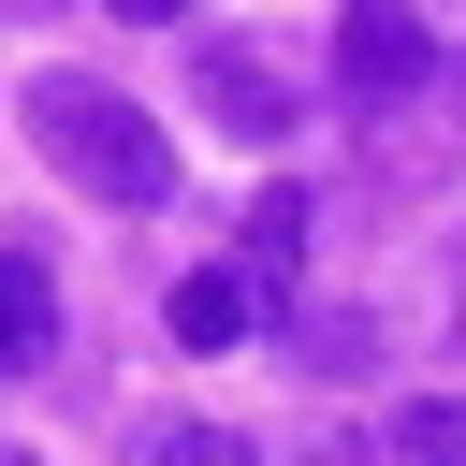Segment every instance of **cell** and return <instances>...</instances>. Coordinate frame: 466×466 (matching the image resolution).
Masks as SVG:
<instances>
[{"instance_id": "obj_1", "label": "cell", "mask_w": 466, "mask_h": 466, "mask_svg": "<svg viewBox=\"0 0 466 466\" xmlns=\"http://www.w3.org/2000/svg\"><path fill=\"white\" fill-rule=\"evenodd\" d=\"M29 146H44V160L87 189V204H131V218L175 189V146H160V116H146V102H116L102 73H29Z\"/></svg>"}, {"instance_id": "obj_2", "label": "cell", "mask_w": 466, "mask_h": 466, "mask_svg": "<svg viewBox=\"0 0 466 466\" xmlns=\"http://www.w3.org/2000/svg\"><path fill=\"white\" fill-rule=\"evenodd\" d=\"M335 58H350L364 102H408V87L437 73V29H422L408 0H350V15H335Z\"/></svg>"}, {"instance_id": "obj_3", "label": "cell", "mask_w": 466, "mask_h": 466, "mask_svg": "<svg viewBox=\"0 0 466 466\" xmlns=\"http://www.w3.org/2000/svg\"><path fill=\"white\" fill-rule=\"evenodd\" d=\"M248 320H262V277H248V262L175 277V350H248Z\"/></svg>"}, {"instance_id": "obj_4", "label": "cell", "mask_w": 466, "mask_h": 466, "mask_svg": "<svg viewBox=\"0 0 466 466\" xmlns=\"http://www.w3.org/2000/svg\"><path fill=\"white\" fill-rule=\"evenodd\" d=\"M29 364H58V277L29 248H0V379H29Z\"/></svg>"}, {"instance_id": "obj_5", "label": "cell", "mask_w": 466, "mask_h": 466, "mask_svg": "<svg viewBox=\"0 0 466 466\" xmlns=\"http://www.w3.org/2000/svg\"><path fill=\"white\" fill-rule=\"evenodd\" d=\"M204 102H218V116H233L248 146H277V131H291V102H277V73H262V58H233V44L204 58Z\"/></svg>"}, {"instance_id": "obj_6", "label": "cell", "mask_w": 466, "mask_h": 466, "mask_svg": "<svg viewBox=\"0 0 466 466\" xmlns=\"http://www.w3.org/2000/svg\"><path fill=\"white\" fill-rule=\"evenodd\" d=\"M306 262V189H262V218H248V277H291Z\"/></svg>"}, {"instance_id": "obj_7", "label": "cell", "mask_w": 466, "mask_h": 466, "mask_svg": "<svg viewBox=\"0 0 466 466\" xmlns=\"http://www.w3.org/2000/svg\"><path fill=\"white\" fill-rule=\"evenodd\" d=\"M393 451H408V466H466V408H451V393H422V408L393 422Z\"/></svg>"}, {"instance_id": "obj_8", "label": "cell", "mask_w": 466, "mask_h": 466, "mask_svg": "<svg viewBox=\"0 0 466 466\" xmlns=\"http://www.w3.org/2000/svg\"><path fill=\"white\" fill-rule=\"evenodd\" d=\"M146 466H262V451H248L233 422H160V437H146Z\"/></svg>"}, {"instance_id": "obj_9", "label": "cell", "mask_w": 466, "mask_h": 466, "mask_svg": "<svg viewBox=\"0 0 466 466\" xmlns=\"http://www.w3.org/2000/svg\"><path fill=\"white\" fill-rule=\"evenodd\" d=\"M102 15H131V29H160V15H189V0H102Z\"/></svg>"}, {"instance_id": "obj_10", "label": "cell", "mask_w": 466, "mask_h": 466, "mask_svg": "<svg viewBox=\"0 0 466 466\" xmlns=\"http://www.w3.org/2000/svg\"><path fill=\"white\" fill-rule=\"evenodd\" d=\"M0 466H44V451H0Z\"/></svg>"}]
</instances>
